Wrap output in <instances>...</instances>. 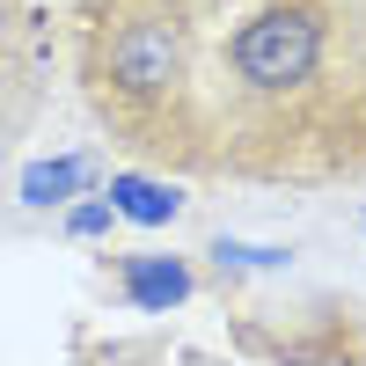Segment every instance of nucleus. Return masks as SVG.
<instances>
[{"mask_svg":"<svg viewBox=\"0 0 366 366\" xmlns=\"http://www.w3.org/2000/svg\"><path fill=\"white\" fill-rule=\"evenodd\" d=\"M322 51H330V15L315 0H279V8H257L234 29L227 74H234L242 96L279 103V96H300L322 74Z\"/></svg>","mask_w":366,"mask_h":366,"instance_id":"f257e3e1","label":"nucleus"},{"mask_svg":"<svg viewBox=\"0 0 366 366\" xmlns=\"http://www.w3.org/2000/svg\"><path fill=\"white\" fill-rule=\"evenodd\" d=\"M88 183H96V162L88 154H59V162H37V169H22V205H74Z\"/></svg>","mask_w":366,"mask_h":366,"instance_id":"39448f33","label":"nucleus"},{"mask_svg":"<svg viewBox=\"0 0 366 366\" xmlns=\"http://www.w3.org/2000/svg\"><path fill=\"white\" fill-rule=\"evenodd\" d=\"M117 286H125V300L132 308H147V315H169V308H183L191 300V264L183 257H162V249H132V257H117Z\"/></svg>","mask_w":366,"mask_h":366,"instance_id":"7ed1b4c3","label":"nucleus"},{"mask_svg":"<svg viewBox=\"0 0 366 366\" xmlns=\"http://www.w3.org/2000/svg\"><path fill=\"white\" fill-rule=\"evenodd\" d=\"M110 212H117V220H139V227H169L176 220V212H183V191H176V183H154V176H110Z\"/></svg>","mask_w":366,"mask_h":366,"instance_id":"20e7f679","label":"nucleus"},{"mask_svg":"<svg viewBox=\"0 0 366 366\" xmlns=\"http://www.w3.org/2000/svg\"><path fill=\"white\" fill-rule=\"evenodd\" d=\"M110 198H81V205H66V234H81V242H96V234H110Z\"/></svg>","mask_w":366,"mask_h":366,"instance_id":"0eeeda50","label":"nucleus"},{"mask_svg":"<svg viewBox=\"0 0 366 366\" xmlns=\"http://www.w3.org/2000/svg\"><path fill=\"white\" fill-rule=\"evenodd\" d=\"M212 257H220V271H227V264H234V271H271V264H286V249H257V242H234V234L212 242Z\"/></svg>","mask_w":366,"mask_h":366,"instance_id":"423d86ee","label":"nucleus"},{"mask_svg":"<svg viewBox=\"0 0 366 366\" xmlns=\"http://www.w3.org/2000/svg\"><path fill=\"white\" fill-rule=\"evenodd\" d=\"M96 74L110 81L117 103L154 110V103H169L183 88V74H191V37H183V22H169V15H125L103 37V66Z\"/></svg>","mask_w":366,"mask_h":366,"instance_id":"f03ea898","label":"nucleus"}]
</instances>
